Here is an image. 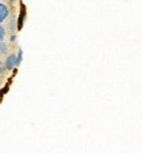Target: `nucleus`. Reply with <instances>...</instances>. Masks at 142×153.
Listing matches in <instances>:
<instances>
[{"label":"nucleus","mask_w":142,"mask_h":153,"mask_svg":"<svg viewBox=\"0 0 142 153\" xmlns=\"http://www.w3.org/2000/svg\"><path fill=\"white\" fill-rule=\"evenodd\" d=\"M9 15H11V9L5 3L0 1V24H3L5 20H8Z\"/></svg>","instance_id":"obj_1"},{"label":"nucleus","mask_w":142,"mask_h":153,"mask_svg":"<svg viewBox=\"0 0 142 153\" xmlns=\"http://www.w3.org/2000/svg\"><path fill=\"white\" fill-rule=\"evenodd\" d=\"M17 66V56L16 54H9V56L5 58V62H4V68H5V70H12L13 68H16Z\"/></svg>","instance_id":"obj_2"},{"label":"nucleus","mask_w":142,"mask_h":153,"mask_svg":"<svg viewBox=\"0 0 142 153\" xmlns=\"http://www.w3.org/2000/svg\"><path fill=\"white\" fill-rule=\"evenodd\" d=\"M5 37H7V29L3 24H0V42H3L5 40Z\"/></svg>","instance_id":"obj_3"},{"label":"nucleus","mask_w":142,"mask_h":153,"mask_svg":"<svg viewBox=\"0 0 142 153\" xmlns=\"http://www.w3.org/2000/svg\"><path fill=\"white\" fill-rule=\"evenodd\" d=\"M15 23H16V19H15V16H12V17H11V21H9V25H8V27H9V30H11L12 33H13V32L16 30V27H17V25H16Z\"/></svg>","instance_id":"obj_4"},{"label":"nucleus","mask_w":142,"mask_h":153,"mask_svg":"<svg viewBox=\"0 0 142 153\" xmlns=\"http://www.w3.org/2000/svg\"><path fill=\"white\" fill-rule=\"evenodd\" d=\"M8 44H5L4 41H3V42H0V54H5L8 52Z\"/></svg>","instance_id":"obj_5"},{"label":"nucleus","mask_w":142,"mask_h":153,"mask_svg":"<svg viewBox=\"0 0 142 153\" xmlns=\"http://www.w3.org/2000/svg\"><path fill=\"white\" fill-rule=\"evenodd\" d=\"M23 61V49L21 48H18V53H17V66L21 63Z\"/></svg>","instance_id":"obj_6"},{"label":"nucleus","mask_w":142,"mask_h":153,"mask_svg":"<svg viewBox=\"0 0 142 153\" xmlns=\"http://www.w3.org/2000/svg\"><path fill=\"white\" fill-rule=\"evenodd\" d=\"M5 71V68H4V63H3V61H0V76H1L3 74H4Z\"/></svg>","instance_id":"obj_7"},{"label":"nucleus","mask_w":142,"mask_h":153,"mask_svg":"<svg viewBox=\"0 0 142 153\" xmlns=\"http://www.w3.org/2000/svg\"><path fill=\"white\" fill-rule=\"evenodd\" d=\"M9 41H11V42H15V41H16V34L15 33L11 34V37H9Z\"/></svg>","instance_id":"obj_8"},{"label":"nucleus","mask_w":142,"mask_h":153,"mask_svg":"<svg viewBox=\"0 0 142 153\" xmlns=\"http://www.w3.org/2000/svg\"><path fill=\"white\" fill-rule=\"evenodd\" d=\"M8 1H9V3H15L16 0H8Z\"/></svg>","instance_id":"obj_9"},{"label":"nucleus","mask_w":142,"mask_h":153,"mask_svg":"<svg viewBox=\"0 0 142 153\" xmlns=\"http://www.w3.org/2000/svg\"><path fill=\"white\" fill-rule=\"evenodd\" d=\"M0 86H1V81H0Z\"/></svg>","instance_id":"obj_10"}]
</instances>
